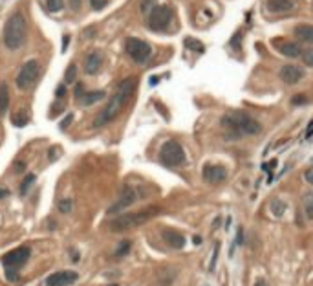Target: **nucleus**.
<instances>
[{"label": "nucleus", "instance_id": "obj_1", "mask_svg": "<svg viewBox=\"0 0 313 286\" xmlns=\"http://www.w3.org/2000/svg\"><path fill=\"white\" fill-rule=\"evenodd\" d=\"M136 86H138V79H136V77H128V79L121 81L119 86H117V90H115V94L110 98L108 103H106V107L96 116V119H94V127L99 128V127L108 125L110 121H114L115 117L121 114V110L125 109V105L128 103V99L132 98Z\"/></svg>", "mask_w": 313, "mask_h": 286}, {"label": "nucleus", "instance_id": "obj_2", "mask_svg": "<svg viewBox=\"0 0 313 286\" xmlns=\"http://www.w3.org/2000/svg\"><path fill=\"white\" fill-rule=\"evenodd\" d=\"M28 37V22L26 17L20 11L13 13L11 17L6 20L4 26V44L7 50H20L26 43Z\"/></svg>", "mask_w": 313, "mask_h": 286}, {"label": "nucleus", "instance_id": "obj_3", "mask_svg": "<svg viewBox=\"0 0 313 286\" xmlns=\"http://www.w3.org/2000/svg\"><path fill=\"white\" fill-rule=\"evenodd\" d=\"M222 125L227 127L229 130H235L236 134L255 136L262 132V125L255 117L246 114V112H238V114H233V116H223Z\"/></svg>", "mask_w": 313, "mask_h": 286}, {"label": "nucleus", "instance_id": "obj_4", "mask_svg": "<svg viewBox=\"0 0 313 286\" xmlns=\"http://www.w3.org/2000/svg\"><path fill=\"white\" fill-rule=\"evenodd\" d=\"M157 211H159L157 207H149V209L136 211V213L119 215V217H115V219L110 222V229H114V231H127V229L138 228V226L145 224L147 220H151Z\"/></svg>", "mask_w": 313, "mask_h": 286}, {"label": "nucleus", "instance_id": "obj_5", "mask_svg": "<svg viewBox=\"0 0 313 286\" xmlns=\"http://www.w3.org/2000/svg\"><path fill=\"white\" fill-rule=\"evenodd\" d=\"M30 255H31V250L28 248V246H22V248L13 250L4 255V259H2V266H4V270H6V277L9 283H17L18 281V270L28 262Z\"/></svg>", "mask_w": 313, "mask_h": 286}, {"label": "nucleus", "instance_id": "obj_6", "mask_svg": "<svg viewBox=\"0 0 313 286\" xmlns=\"http://www.w3.org/2000/svg\"><path fill=\"white\" fill-rule=\"evenodd\" d=\"M159 160L169 167H178L185 164V151L178 141H165L159 149Z\"/></svg>", "mask_w": 313, "mask_h": 286}, {"label": "nucleus", "instance_id": "obj_7", "mask_svg": "<svg viewBox=\"0 0 313 286\" xmlns=\"http://www.w3.org/2000/svg\"><path fill=\"white\" fill-rule=\"evenodd\" d=\"M172 18H174L172 7L170 6H156L151 13H149V17H147V26H149L152 31H165L170 26Z\"/></svg>", "mask_w": 313, "mask_h": 286}, {"label": "nucleus", "instance_id": "obj_8", "mask_svg": "<svg viewBox=\"0 0 313 286\" xmlns=\"http://www.w3.org/2000/svg\"><path fill=\"white\" fill-rule=\"evenodd\" d=\"M41 75V64L39 61L31 59V61H26L20 68V72L17 73V86L20 90H28L31 86L35 85L37 79Z\"/></svg>", "mask_w": 313, "mask_h": 286}, {"label": "nucleus", "instance_id": "obj_9", "mask_svg": "<svg viewBox=\"0 0 313 286\" xmlns=\"http://www.w3.org/2000/svg\"><path fill=\"white\" fill-rule=\"evenodd\" d=\"M125 50H127V54L132 57V61H136L138 64L147 62L152 55L151 44L141 41V39H136V37H128L127 43H125Z\"/></svg>", "mask_w": 313, "mask_h": 286}, {"label": "nucleus", "instance_id": "obj_10", "mask_svg": "<svg viewBox=\"0 0 313 286\" xmlns=\"http://www.w3.org/2000/svg\"><path fill=\"white\" fill-rule=\"evenodd\" d=\"M136 198H138V193H136V189L132 187H123V191H121L119 198L112 204V206L108 207V215H117L121 213L123 209H127V207H130L136 202Z\"/></svg>", "mask_w": 313, "mask_h": 286}, {"label": "nucleus", "instance_id": "obj_11", "mask_svg": "<svg viewBox=\"0 0 313 286\" xmlns=\"http://www.w3.org/2000/svg\"><path fill=\"white\" fill-rule=\"evenodd\" d=\"M79 279L77 272H70V270H60L55 272L46 279V286H70Z\"/></svg>", "mask_w": 313, "mask_h": 286}, {"label": "nucleus", "instance_id": "obj_12", "mask_svg": "<svg viewBox=\"0 0 313 286\" xmlns=\"http://www.w3.org/2000/svg\"><path fill=\"white\" fill-rule=\"evenodd\" d=\"M304 70L301 66H295V64H286L278 70V77L286 83V85H297L299 81L304 79Z\"/></svg>", "mask_w": 313, "mask_h": 286}, {"label": "nucleus", "instance_id": "obj_13", "mask_svg": "<svg viewBox=\"0 0 313 286\" xmlns=\"http://www.w3.org/2000/svg\"><path fill=\"white\" fill-rule=\"evenodd\" d=\"M227 178V169L223 165H205L204 167V180L207 183H222Z\"/></svg>", "mask_w": 313, "mask_h": 286}, {"label": "nucleus", "instance_id": "obj_14", "mask_svg": "<svg viewBox=\"0 0 313 286\" xmlns=\"http://www.w3.org/2000/svg\"><path fill=\"white\" fill-rule=\"evenodd\" d=\"M163 240L169 244L172 250H181L185 248V235L176 229H163Z\"/></svg>", "mask_w": 313, "mask_h": 286}, {"label": "nucleus", "instance_id": "obj_15", "mask_svg": "<svg viewBox=\"0 0 313 286\" xmlns=\"http://www.w3.org/2000/svg\"><path fill=\"white\" fill-rule=\"evenodd\" d=\"M101 66H103V55L99 52H90L85 57V73L96 75V73H99Z\"/></svg>", "mask_w": 313, "mask_h": 286}, {"label": "nucleus", "instance_id": "obj_16", "mask_svg": "<svg viewBox=\"0 0 313 286\" xmlns=\"http://www.w3.org/2000/svg\"><path fill=\"white\" fill-rule=\"evenodd\" d=\"M277 50L284 57H289V59H297L301 57L304 50L299 46L297 43H291V41H284V43H277Z\"/></svg>", "mask_w": 313, "mask_h": 286}, {"label": "nucleus", "instance_id": "obj_17", "mask_svg": "<svg viewBox=\"0 0 313 286\" xmlns=\"http://www.w3.org/2000/svg\"><path fill=\"white\" fill-rule=\"evenodd\" d=\"M295 7L293 0H267V9L271 13H286Z\"/></svg>", "mask_w": 313, "mask_h": 286}, {"label": "nucleus", "instance_id": "obj_18", "mask_svg": "<svg viewBox=\"0 0 313 286\" xmlns=\"http://www.w3.org/2000/svg\"><path fill=\"white\" fill-rule=\"evenodd\" d=\"M295 37L302 43H310L313 44V26L312 24H299L295 26V30H293Z\"/></svg>", "mask_w": 313, "mask_h": 286}, {"label": "nucleus", "instance_id": "obj_19", "mask_svg": "<svg viewBox=\"0 0 313 286\" xmlns=\"http://www.w3.org/2000/svg\"><path fill=\"white\" fill-rule=\"evenodd\" d=\"M104 92L103 90H94V92H86L85 96H83V99H81V103L85 105V107H92V105H96L97 101H103L104 99Z\"/></svg>", "mask_w": 313, "mask_h": 286}, {"label": "nucleus", "instance_id": "obj_20", "mask_svg": "<svg viewBox=\"0 0 313 286\" xmlns=\"http://www.w3.org/2000/svg\"><path fill=\"white\" fill-rule=\"evenodd\" d=\"M9 107V86L6 83L0 85V116H4Z\"/></svg>", "mask_w": 313, "mask_h": 286}, {"label": "nucleus", "instance_id": "obj_21", "mask_svg": "<svg viewBox=\"0 0 313 286\" xmlns=\"http://www.w3.org/2000/svg\"><path fill=\"white\" fill-rule=\"evenodd\" d=\"M30 123V116H28V112L26 110H18L11 116V125L13 127H26Z\"/></svg>", "mask_w": 313, "mask_h": 286}, {"label": "nucleus", "instance_id": "obj_22", "mask_svg": "<svg viewBox=\"0 0 313 286\" xmlns=\"http://www.w3.org/2000/svg\"><path fill=\"white\" fill-rule=\"evenodd\" d=\"M302 206H304V213H306V219L313 220V191H308L302 196Z\"/></svg>", "mask_w": 313, "mask_h": 286}, {"label": "nucleus", "instance_id": "obj_23", "mask_svg": "<svg viewBox=\"0 0 313 286\" xmlns=\"http://www.w3.org/2000/svg\"><path fill=\"white\" fill-rule=\"evenodd\" d=\"M269 209L271 213L275 215L277 219H280V217H284V213H286V209H288V206H286V202L278 200V198H275V200L269 204Z\"/></svg>", "mask_w": 313, "mask_h": 286}, {"label": "nucleus", "instance_id": "obj_24", "mask_svg": "<svg viewBox=\"0 0 313 286\" xmlns=\"http://www.w3.org/2000/svg\"><path fill=\"white\" fill-rule=\"evenodd\" d=\"M35 180H37L35 174H31V172H28V174H26V178L22 180V183H20V196H24L26 193H28V189L33 185V182H35Z\"/></svg>", "mask_w": 313, "mask_h": 286}, {"label": "nucleus", "instance_id": "obj_25", "mask_svg": "<svg viewBox=\"0 0 313 286\" xmlns=\"http://www.w3.org/2000/svg\"><path fill=\"white\" fill-rule=\"evenodd\" d=\"M46 7L50 13H59L64 9V0H46Z\"/></svg>", "mask_w": 313, "mask_h": 286}, {"label": "nucleus", "instance_id": "obj_26", "mask_svg": "<svg viewBox=\"0 0 313 286\" xmlns=\"http://www.w3.org/2000/svg\"><path fill=\"white\" fill-rule=\"evenodd\" d=\"M75 79H77V66L72 62V64L66 68V73H64V83L72 85V83H75Z\"/></svg>", "mask_w": 313, "mask_h": 286}, {"label": "nucleus", "instance_id": "obj_27", "mask_svg": "<svg viewBox=\"0 0 313 286\" xmlns=\"http://www.w3.org/2000/svg\"><path fill=\"white\" fill-rule=\"evenodd\" d=\"M130 246H132V242H130V240H123V242H119L117 250H115V257L127 255L128 251H130Z\"/></svg>", "mask_w": 313, "mask_h": 286}, {"label": "nucleus", "instance_id": "obj_28", "mask_svg": "<svg viewBox=\"0 0 313 286\" xmlns=\"http://www.w3.org/2000/svg\"><path fill=\"white\" fill-rule=\"evenodd\" d=\"M302 62L306 64V66H310V68H313V48H308V50H304L302 52Z\"/></svg>", "mask_w": 313, "mask_h": 286}, {"label": "nucleus", "instance_id": "obj_29", "mask_svg": "<svg viewBox=\"0 0 313 286\" xmlns=\"http://www.w3.org/2000/svg\"><path fill=\"white\" fill-rule=\"evenodd\" d=\"M154 7H156V0H141V11L143 13L149 15Z\"/></svg>", "mask_w": 313, "mask_h": 286}, {"label": "nucleus", "instance_id": "obj_30", "mask_svg": "<svg viewBox=\"0 0 313 286\" xmlns=\"http://www.w3.org/2000/svg\"><path fill=\"white\" fill-rule=\"evenodd\" d=\"M73 209V202L72 200H60L59 202V211L60 213H70V211H72Z\"/></svg>", "mask_w": 313, "mask_h": 286}, {"label": "nucleus", "instance_id": "obj_31", "mask_svg": "<svg viewBox=\"0 0 313 286\" xmlns=\"http://www.w3.org/2000/svg\"><path fill=\"white\" fill-rule=\"evenodd\" d=\"M92 7L96 9V11H101V9H104L106 7V4H108V0H90Z\"/></svg>", "mask_w": 313, "mask_h": 286}, {"label": "nucleus", "instance_id": "obj_32", "mask_svg": "<svg viewBox=\"0 0 313 286\" xmlns=\"http://www.w3.org/2000/svg\"><path fill=\"white\" fill-rule=\"evenodd\" d=\"M72 121H73V114H68V116L64 117L62 121L59 123V128H60V130H66L68 125H70V123H72Z\"/></svg>", "mask_w": 313, "mask_h": 286}, {"label": "nucleus", "instance_id": "obj_33", "mask_svg": "<svg viewBox=\"0 0 313 286\" xmlns=\"http://www.w3.org/2000/svg\"><path fill=\"white\" fill-rule=\"evenodd\" d=\"M62 110H64V105L59 101V103L52 105V110H50V114H52V116H55V114H60Z\"/></svg>", "mask_w": 313, "mask_h": 286}, {"label": "nucleus", "instance_id": "obj_34", "mask_svg": "<svg viewBox=\"0 0 313 286\" xmlns=\"http://www.w3.org/2000/svg\"><path fill=\"white\" fill-rule=\"evenodd\" d=\"M85 86H83V83H77L75 85V98L77 99H83V96H85Z\"/></svg>", "mask_w": 313, "mask_h": 286}, {"label": "nucleus", "instance_id": "obj_35", "mask_svg": "<svg viewBox=\"0 0 313 286\" xmlns=\"http://www.w3.org/2000/svg\"><path fill=\"white\" fill-rule=\"evenodd\" d=\"M185 44H187V46H194L193 50H198V52H202V50H204V46H202V43H198V41H193V39H187Z\"/></svg>", "mask_w": 313, "mask_h": 286}, {"label": "nucleus", "instance_id": "obj_36", "mask_svg": "<svg viewBox=\"0 0 313 286\" xmlns=\"http://www.w3.org/2000/svg\"><path fill=\"white\" fill-rule=\"evenodd\" d=\"M308 103V98L306 96H295V98L291 99V105H306Z\"/></svg>", "mask_w": 313, "mask_h": 286}, {"label": "nucleus", "instance_id": "obj_37", "mask_svg": "<svg viewBox=\"0 0 313 286\" xmlns=\"http://www.w3.org/2000/svg\"><path fill=\"white\" fill-rule=\"evenodd\" d=\"M68 4L72 7V11H79L81 6H83V0H68Z\"/></svg>", "mask_w": 313, "mask_h": 286}, {"label": "nucleus", "instance_id": "obj_38", "mask_svg": "<svg viewBox=\"0 0 313 286\" xmlns=\"http://www.w3.org/2000/svg\"><path fill=\"white\" fill-rule=\"evenodd\" d=\"M304 178H306V182L310 183V185H313V165L310 167V169H306V172H304Z\"/></svg>", "mask_w": 313, "mask_h": 286}, {"label": "nucleus", "instance_id": "obj_39", "mask_svg": "<svg viewBox=\"0 0 313 286\" xmlns=\"http://www.w3.org/2000/svg\"><path fill=\"white\" fill-rule=\"evenodd\" d=\"M64 94H66V86H64V85L57 86V90H55V96H57V98H62Z\"/></svg>", "mask_w": 313, "mask_h": 286}, {"label": "nucleus", "instance_id": "obj_40", "mask_svg": "<svg viewBox=\"0 0 313 286\" xmlns=\"http://www.w3.org/2000/svg\"><path fill=\"white\" fill-rule=\"evenodd\" d=\"M218 251H220V250H218V246H216V248H214V255H212V261H211V268H209V270H211V272H212V270H214V266H216Z\"/></svg>", "mask_w": 313, "mask_h": 286}, {"label": "nucleus", "instance_id": "obj_41", "mask_svg": "<svg viewBox=\"0 0 313 286\" xmlns=\"http://www.w3.org/2000/svg\"><path fill=\"white\" fill-rule=\"evenodd\" d=\"M253 286H269V285H267V281H265L264 277H260V279H257V283H255Z\"/></svg>", "mask_w": 313, "mask_h": 286}, {"label": "nucleus", "instance_id": "obj_42", "mask_svg": "<svg viewBox=\"0 0 313 286\" xmlns=\"http://www.w3.org/2000/svg\"><path fill=\"white\" fill-rule=\"evenodd\" d=\"M55 154H57V149H55V147H52V149H50V152H48V158L52 160V162L55 160Z\"/></svg>", "mask_w": 313, "mask_h": 286}, {"label": "nucleus", "instance_id": "obj_43", "mask_svg": "<svg viewBox=\"0 0 313 286\" xmlns=\"http://www.w3.org/2000/svg\"><path fill=\"white\" fill-rule=\"evenodd\" d=\"M68 43H70V37H68V35H64V39H62V52H66V48H68Z\"/></svg>", "mask_w": 313, "mask_h": 286}, {"label": "nucleus", "instance_id": "obj_44", "mask_svg": "<svg viewBox=\"0 0 313 286\" xmlns=\"http://www.w3.org/2000/svg\"><path fill=\"white\" fill-rule=\"evenodd\" d=\"M15 171H18V172L24 171V164H22V162H17V164H15Z\"/></svg>", "mask_w": 313, "mask_h": 286}, {"label": "nucleus", "instance_id": "obj_45", "mask_svg": "<svg viewBox=\"0 0 313 286\" xmlns=\"http://www.w3.org/2000/svg\"><path fill=\"white\" fill-rule=\"evenodd\" d=\"M4 196H7V191H6V189L0 187V198H4Z\"/></svg>", "mask_w": 313, "mask_h": 286}, {"label": "nucleus", "instance_id": "obj_46", "mask_svg": "<svg viewBox=\"0 0 313 286\" xmlns=\"http://www.w3.org/2000/svg\"><path fill=\"white\" fill-rule=\"evenodd\" d=\"M110 286H117V285H110Z\"/></svg>", "mask_w": 313, "mask_h": 286}]
</instances>
